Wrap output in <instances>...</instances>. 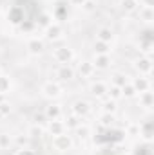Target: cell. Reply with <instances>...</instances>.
Listing matches in <instances>:
<instances>
[{"label": "cell", "mask_w": 154, "mask_h": 155, "mask_svg": "<svg viewBox=\"0 0 154 155\" xmlns=\"http://www.w3.org/2000/svg\"><path fill=\"white\" fill-rule=\"evenodd\" d=\"M82 123H83V119L78 117V116H75V114H71V116H67L65 119H64V124H65V130H67V132H71V130L75 132Z\"/></svg>", "instance_id": "cell-20"}, {"label": "cell", "mask_w": 154, "mask_h": 155, "mask_svg": "<svg viewBox=\"0 0 154 155\" xmlns=\"http://www.w3.org/2000/svg\"><path fill=\"white\" fill-rule=\"evenodd\" d=\"M33 119H35V124H40V126H42L44 123H47V117H45V114H35V117H33Z\"/></svg>", "instance_id": "cell-41"}, {"label": "cell", "mask_w": 154, "mask_h": 155, "mask_svg": "<svg viewBox=\"0 0 154 155\" xmlns=\"http://www.w3.org/2000/svg\"><path fill=\"white\" fill-rule=\"evenodd\" d=\"M89 92H91V96L93 97H96V99H105L107 97V92H109V85L105 83V81H91V85H89Z\"/></svg>", "instance_id": "cell-8"}, {"label": "cell", "mask_w": 154, "mask_h": 155, "mask_svg": "<svg viewBox=\"0 0 154 155\" xmlns=\"http://www.w3.org/2000/svg\"><path fill=\"white\" fill-rule=\"evenodd\" d=\"M91 112H93V107H91V103L87 99H76L73 103V107H71V114L82 117V119H85Z\"/></svg>", "instance_id": "cell-7"}, {"label": "cell", "mask_w": 154, "mask_h": 155, "mask_svg": "<svg viewBox=\"0 0 154 155\" xmlns=\"http://www.w3.org/2000/svg\"><path fill=\"white\" fill-rule=\"evenodd\" d=\"M151 35H152V31H151V29H145V31H143V36L140 38V41H151V43H154V40H152Z\"/></svg>", "instance_id": "cell-40"}, {"label": "cell", "mask_w": 154, "mask_h": 155, "mask_svg": "<svg viewBox=\"0 0 154 155\" xmlns=\"http://www.w3.org/2000/svg\"><path fill=\"white\" fill-rule=\"evenodd\" d=\"M40 94H42V97H45L49 101L60 99L64 96V85L60 81H56V79H49L40 87Z\"/></svg>", "instance_id": "cell-1"}, {"label": "cell", "mask_w": 154, "mask_h": 155, "mask_svg": "<svg viewBox=\"0 0 154 155\" xmlns=\"http://www.w3.org/2000/svg\"><path fill=\"white\" fill-rule=\"evenodd\" d=\"M152 47L154 43H151V41H140V52L143 56H151L152 54Z\"/></svg>", "instance_id": "cell-33"}, {"label": "cell", "mask_w": 154, "mask_h": 155, "mask_svg": "<svg viewBox=\"0 0 154 155\" xmlns=\"http://www.w3.org/2000/svg\"><path fill=\"white\" fill-rule=\"evenodd\" d=\"M96 40L105 41V43H113V40H114V31H113L111 27H100V29L96 31Z\"/></svg>", "instance_id": "cell-18"}, {"label": "cell", "mask_w": 154, "mask_h": 155, "mask_svg": "<svg viewBox=\"0 0 154 155\" xmlns=\"http://www.w3.org/2000/svg\"><path fill=\"white\" fill-rule=\"evenodd\" d=\"M107 97H109V99H114V101H120V99H121V88H118V87H109Z\"/></svg>", "instance_id": "cell-34"}, {"label": "cell", "mask_w": 154, "mask_h": 155, "mask_svg": "<svg viewBox=\"0 0 154 155\" xmlns=\"http://www.w3.org/2000/svg\"><path fill=\"white\" fill-rule=\"evenodd\" d=\"M138 4L142 7H149V9H154V0H138Z\"/></svg>", "instance_id": "cell-42"}, {"label": "cell", "mask_w": 154, "mask_h": 155, "mask_svg": "<svg viewBox=\"0 0 154 155\" xmlns=\"http://www.w3.org/2000/svg\"><path fill=\"white\" fill-rule=\"evenodd\" d=\"M5 18H7V22H9L11 25L18 27V25L26 20V11H24V7H20V5H11V7L7 9Z\"/></svg>", "instance_id": "cell-6"}, {"label": "cell", "mask_w": 154, "mask_h": 155, "mask_svg": "<svg viewBox=\"0 0 154 155\" xmlns=\"http://www.w3.org/2000/svg\"><path fill=\"white\" fill-rule=\"evenodd\" d=\"M152 135H154V124L152 121H145L140 124V137L145 141V143H151L152 141Z\"/></svg>", "instance_id": "cell-16"}, {"label": "cell", "mask_w": 154, "mask_h": 155, "mask_svg": "<svg viewBox=\"0 0 154 155\" xmlns=\"http://www.w3.org/2000/svg\"><path fill=\"white\" fill-rule=\"evenodd\" d=\"M69 2V5H75V7H82L87 0H67Z\"/></svg>", "instance_id": "cell-43"}, {"label": "cell", "mask_w": 154, "mask_h": 155, "mask_svg": "<svg viewBox=\"0 0 154 155\" xmlns=\"http://www.w3.org/2000/svg\"><path fill=\"white\" fill-rule=\"evenodd\" d=\"M75 74H76V71H75L71 65H60L58 71H56V81L67 83V81H71V79L75 78Z\"/></svg>", "instance_id": "cell-10"}, {"label": "cell", "mask_w": 154, "mask_h": 155, "mask_svg": "<svg viewBox=\"0 0 154 155\" xmlns=\"http://www.w3.org/2000/svg\"><path fill=\"white\" fill-rule=\"evenodd\" d=\"M78 76L82 78V79H89V78L94 76V72H96V69H94V65H93V61H89V60H85V61H80V65H78Z\"/></svg>", "instance_id": "cell-13"}, {"label": "cell", "mask_w": 154, "mask_h": 155, "mask_svg": "<svg viewBox=\"0 0 154 155\" xmlns=\"http://www.w3.org/2000/svg\"><path fill=\"white\" fill-rule=\"evenodd\" d=\"M114 121H116L114 114H102V116H100V124H102L103 128H113V126H114Z\"/></svg>", "instance_id": "cell-31"}, {"label": "cell", "mask_w": 154, "mask_h": 155, "mask_svg": "<svg viewBox=\"0 0 154 155\" xmlns=\"http://www.w3.org/2000/svg\"><path fill=\"white\" fill-rule=\"evenodd\" d=\"M64 27H62V24H58V22H53L51 25H47L45 29H44V40H47V41H51V43H54V41H60V40L64 38Z\"/></svg>", "instance_id": "cell-5"}, {"label": "cell", "mask_w": 154, "mask_h": 155, "mask_svg": "<svg viewBox=\"0 0 154 155\" xmlns=\"http://www.w3.org/2000/svg\"><path fill=\"white\" fill-rule=\"evenodd\" d=\"M45 132H47L51 137L67 132V130H65V124H64V119H53V121H47V124H45Z\"/></svg>", "instance_id": "cell-12"}, {"label": "cell", "mask_w": 154, "mask_h": 155, "mask_svg": "<svg viewBox=\"0 0 154 155\" xmlns=\"http://www.w3.org/2000/svg\"><path fill=\"white\" fill-rule=\"evenodd\" d=\"M11 88H13V81H11V78L5 76V74H0V94L7 96V94L11 92Z\"/></svg>", "instance_id": "cell-26"}, {"label": "cell", "mask_w": 154, "mask_h": 155, "mask_svg": "<svg viewBox=\"0 0 154 155\" xmlns=\"http://www.w3.org/2000/svg\"><path fill=\"white\" fill-rule=\"evenodd\" d=\"M120 7L123 13H136L140 9L138 0H120Z\"/></svg>", "instance_id": "cell-23"}, {"label": "cell", "mask_w": 154, "mask_h": 155, "mask_svg": "<svg viewBox=\"0 0 154 155\" xmlns=\"http://www.w3.org/2000/svg\"><path fill=\"white\" fill-rule=\"evenodd\" d=\"M140 20L145 22V24H152L154 22V9H149V7H142L140 13H138Z\"/></svg>", "instance_id": "cell-29"}, {"label": "cell", "mask_w": 154, "mask_h": 155, "mask_svg": "<svg viewBox=\"0 0 154 155\" xmlns=\"http://www.w3.org/2000/svg\"><path fill=\"white\" fill-rule=\"evenodd\" d=\"M15 155H38V153H37L35 150H31V148L27 146V148H18Z\"/></svg>", "instance_id": "cell-39"}, {"label": "cell", "mask_w": 154, "mask_h": 155, "mask_svg": "<svg viewBox=\"0 0 154 155\" xmlns=\"http://www.w3.org/2000/svg\"><path fill=\"white\" fill-rule=\"evenodd\" d=\"M53 24V15H49V13H40L38 18L35 20V25L40 27V29H45L47 25H51Z\"/></svg>", "instance_id": "cell-25"}, {"label": "cell", "mask_w": 154, "mask_h": 155, "mask_svg": "<svg viewBox=\"0 0 154 155\" xmlns=\"http://www.w3.org/2000/svg\"><path fill=\"white\" fill-rule=\"evenodd\" d=\"M131 79L127 78V74H123V72H114L113 76H111V87H118V88H121L123 85H127Z\"/></svg>", "instance_id": "cell-22"}, {"label": "cell", "mask_w": 154, "mask_h": 155, "mask_svg": "<svg viewBox=\"0 0 154 155\" xmlns=\"http://www.w3.org/2000/svg\"><path fill=\"white\" fill-rule=\"evenodd\" d=\"M0 74H2V67H0Z\"/></svg>", "instance_id": "cell-45"}, {"label": "cell", "mask_w": 154, "mask_h": 155, "mask_svg": "<svg viewBox=\"0 0 154 155\" xmlns=\"http://www.w3.org/2000/svg\"><path fill=\"white\" fill-rule=\"evenodd\" d=\"M29 144H31V139L27 137V134L13 135V146H16V148H27Z\"/></svg>", "instance_id": "cell-24"}, {"label": "cell", "mask_w": 154, "mask_h": 155, "mask_svg": "<svg viewBox=\"0 0 154 155\" xmlns=\"http://www.w3.org/2000/svg\"><path fill=\"white\" fill-rule=\"evenodd\" d=\"M4 101H7V96H4V94H0V103H4Z\"/></svg>", "instance_id": "cell-44"}, {"label": "cell", "mask_w": 154, "mask_h": 155, "mask_svg": "<svg viewBox=\"0 0 154 155\" xmlns=\"http://www.w3.org/2000/svg\"><path fill=\"white\" fill-rule=\"evenodd\" d=\"M26 49H27V52L31 56H40L44 52V49H45V40L40 38V36H31L26 43Z\"/></svg>", "instance_id": "cell-9"}, {"label": "cell", "mask_w": 154, "mask_h": 155, "mask_svg": "<svg viewBox=\"0 0 154 155\" xmlns=\"http://www.w3.org/2000/svg\"><path fill=\"white\" fill-rule=\"evenodd\" d=\"M125 134L127 135H132V137H136V135H140V124H129L127 128H125Z\"/></svg>", "instance_id": "cell-36"}, {"label": "cell", "mask_w": 154, "mask_h": 155, "mask_svg": "<svg viewBox=\"0 0 154 155\" xmlns=\"http://www.w3.org/2000/svg\"><path fill=\"white\" fill-rule=\"evenodd\" d=\"M136 97H138V105H140L143 110H152V107H154V94L151 92V90L142 92V94H138Z\"/></svg>", "instance_id": "cell-15"}, {"label": "cell", "mask_w": 154, "mask_h": 155, "mask_svg": "<svg viewBox=\"0 0 154 155\" xmlns=\"http://www.w3.org/2000/svg\"><path fill=\"white\" fill-rule=\"evenodd\" d=\"M0 119H2V114H0Z\"/></svg>", "instance_id": "cell-46"}, {"label": "cell", "mask_w": 154, "mask_h": 155, "mask_svg": "<svg viewBox=\"0 0 154 155\" xmlns=\"http://www.w3.org/2000/svg\"><path fill=\"white\" fill-rule=\"evenodd\" d=\"M80 9H82L83 13H93V11L96 9V2H94V0H87V2H85Z\"/></svg>", "instance_id": "cell-37"}, {"label": "cell", "mask_w": 154, "mask_h": 155, "mask_svg": "<svg viewBox=\"0 0 154 155\" xmlns=\"http://www.w3.org/2000/svg\"><path fill=\"white\" fill-rule=\"evenodd\" d=\"M18 27H20V31H24V33H29V31H33L37 25H35V22H31V20H24V22L18 25Z\"/></svg>", "instance_id": "cell-35"}, {"label": "cell", "mask_w": 154, "mask_h": 155, "mask_svg": "<svg viewBox=\"0 0 154 155\" xmlns=\"http://www.w3.org/2000/svg\"><path fill=\"white\" fill-rule=\"evenodd\" d=\"M73 146H75V141H73V135H69V132H64V134H58V135L51 137V148L58 153L71 152Z\"/></svg>", "instance_id": "cell-2"}, {"label": "cell", "mask_w": 154, "mask_h": 155, "mask_svg": "<svg viewBox=\"0 0 154 155\" xmlns=\"http://www.w3.org/2000/svg\"><path fill=\"white\" fill-rule=\"evenodd\" d=\"M0 114H2V117H5V116L11 114V103H9V101L0 103Z\"/></svg>", "instance_id": "cell-38"}, {"label": "cell", "mask_w": 154, "mask_h": 155, "mask_svg": "<svg viewBox=\"0 0 154 155\" xmlns=\"http://www.w3.org/2000/svg\"><path fill=\"white\" fill-rule=\"evenodd\" d=\"M44 130H45L44 126H40V124H35V123H33V124L27 128V132H26V134H27V137L33 141V139H40V137L44 135Z\"/></svg>", "instance_id": "cell-27"}, {"label": "cell", "mask_w": 154, "mask_h": 155, "mask_svg": "<svg viewBox=\"0 0 154 155\" xmlns=\"http://www.w3.org/2000/svg\"><path fill=\"white\" fill-rule=\"evenodd\" d=\"M94 69L96 71H105L113 65V60H111V54H94V58L91 60Z\"/></svg>", "instance_id": "cell-11"}, {"label": "cell", "mask_w": 154, "mask_h": 155, "mask_svg": "<svg viewBox=\"0 0 154 155\" xmlns=\"http://www.w3.org/2000/svg\"><path fill=\"white\" fill-rule=\"evenodd\" d=\"M93 49H94V54H111V43H105L100 40L93 43Z\"/></svg>", "instance_id": "cell-28"}, {"label": "cell", "mask_w": 154, "mask_h": 155, "mask_svg": "<svg viewBox=\"0 0 154 155\" xmlns=\"http://www.w3.org/2000/svg\"><path fill=\"white\" fill-rule=\"evenodd\" d=\"M13 146V135L2 132L0 134V150H9Z\"/></svg>", "instance_id": "cell-32"}, {"label": "cell", "mask_w": 154, "mask_h": 155, "mask_svg": "<svg viewBox=\"0 0 154 155\" xmlns=\"http://www.w3.org/2000/svg\"><path fill=\"white\" fill-rule=\"evenodd\" d=\"M152 56H140L132 61V69L138 72V76H151L152 74Z\"/></svg>", "instance_id": "cell-4"}, {"label": "cell", "mask_w": 154, "mask_h": 155, "mask_svg": "<svg viewBox=\"0 0 154 155\" xmlns=\"http://www.w3.org/2000/svg\"><path fill=\"white\" fill-rule=\"evenodd\" d=\"M44 114L47 117V121H53V119H62V107L56 105V103H51L45 107Z\"/></svg>", "instance_id": "cell-17"}, {"label": "cell", "mask_w": 154, "mask_h": 155, "mask_svg": "<svg viewBox=\"0 0 154 155\" xmlns=\"http://www.w3.org/2000/svg\"><path fill=\"white\" fill-rule=\"evenodd\" d=\"M75 134H76V137L80 141H85V139H89V137L93 135V128H91L87 123H82L76 130H75Z\"/></svg>", "instance_id": "cell-21"}, {"label": "cell", "mask_w": 154, "mask_h": 155, "mask_svg": "<svg viewBox=\"0 0 154 155\" xmlns=\"http://www.w3.org/2000/svg\"><path fill=\"white\" fill-rule=\"evenodd\" d=\"M75 58H76L75 49H71L69 45H60V47L53 49V60L60 65H69Z\"/></svg>", "instance_id": "cell-3"}, {"label": "cell", "mask_w": 154, "mask_h": 155, "mask_svg": "<svg viewBox=\"0 0 154 155\" xmlns=\"http://www.w3.org/2000/svg\"><path fill=\"white\" fill-rule=\"evenodd\" d=\"M100 110H102V114H114L116 116V112H118V101L105 97L102 101V105H100Z\"/></svg>", "instance_id": "cell-19"}, {"label": "cell", "mask_w": 154, "mask_h": 155, "mask_svg": "<svg viewBox=\"0 0 154 155\" xmlns=\"http://www.w3.org/2000/svg\"><path fill=\"white\" fill-rule=\"evenodd\" d=\"M136 96H138V92H136V88L132 87L131 81H129L127 85L121 87V97H125V99H132V97H136Z\"/></svg>", "instance_id": "cell-30"}, {"label": "cell", "mask_w": 154, "mask_h": 155, "mask_svg": "<svg viewBox=\"0 0 154 155\" xmlns=\"http://www.w3.org/2000/svg\"><path fill=\"white\" fill-rule=\"evenodd\" d=\"M131 83H132V87L136 88V92H138V94L151 90V79H149L147 76H136V78H132V79H131Z\"/></svg>", "instance_id": "cell-14"}]
</instances>
